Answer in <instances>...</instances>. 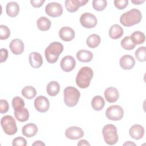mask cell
Returning a JSON list of instances; mask_svg holds the SVG:
<instances>
[{
    "label": "cell",
    "instance_id": "cell-1",
    "mask_svg": "<svg viewBox=\"0 0 146 146\" xmlns=\"http://www.w3.org/2000/svg\"><path fill=\"white\" fill-rule=\"evenodd\" d=\"M142 19V14L137 9H132L123 13L120 17V22L125 27L138 24Z\"/></svg>",
    "mask_w": 146,
    "mask_h": 146
},
{
    "label": "cell",
    "instance_id": "cell-2",
    "mask_svg": "<svg viewBox=\"0 0 146 146\" xmlns=\"http://www.w3.org/2000/svg\"><path fill=\"white\" fill-rule=\"evenodd\" d=\"M93 70L89 67H83L81 68L76 76L75 82L76 85L80 88H86L90 84L93 77Z\"/></svg>",
    "mask_w": 146,
    "mask_h": 146
},
{
    "label": "cell",
    "instance_id": "cell-3",
    "mask_svg": "<svg viewBox=\"0 0 146 146\" xmlns=\"http://www.w3.org/2000/svg\"><path fill=\"white\" fill-rule=\"evenodd\" d=\"M63 51V44L58 42L51 43L44 50V55L46 60L50 63H55Z\"/></svg>",
    "mask_w": 146,
    "mask_h": 146
},
{
    "label": "cell",
    "instance_id": "cell-4",
    "mask_svg": "<svg viewBox=\"0 0 146 146\" xmlns=\"http://www.w3.org/2000/svg\"><path fill=\"white\" fill-rule=\"evenodd\" d=\"M64 102L65 104L70 107L75 106L80 96L79 91L74 87H67L63 91Z\"/></svg>",
    "mask_w": 146,
    "mask_h": 146
},
{
    "label": "cell",
    "instance_id": "cell-5",
    "mask_svg": "<svg viewBox=\"0 0 146 146\" xmlns=\"http://www.w3.org/2000/svg\"><path fill=\"white\" fill-rule=\"evenodd\" d=\"M104 141L108 145H114L118 141L117 128L115 125L108 124L104 125L102 129Z\"/></svg>",
    "mask_w": 146,
    "mask_h": 146
},
{
    "label": "cell",
    "instance_id": "cell-6",
    "mask_svg": "<svg viewBox=\"0 0 146 146\" xmlns=\"http://www.w3.org/2000/svg\"><path fill=\"white\" fill-rule=\"evenodd\" d=\"M1 125L4 132L8 135H13L17 132L15 120L10 115H5L1 120Z\"/></svg>",
    "mask_w": 146,
    "mask_h": 146
},
{
    "label": "cell",
    "instance_id": "cell-7",
    "mask_svg": "<svg viewBox=\"0 0 146 146\" xmlns=\"http://www.w3.org/2000/svg\"><path fill=\"white\" fill-rule=\"evenodd\" d=\"M124 115V111L119 105L111 106L107 108L106 111V117L111 120L117 121L121 120Z\"/></svg>",
    "mask_w": 146,
    "mask_h": 146
},
{
    "label": "cell",
    "instance_id": "cell-8",
    "mask_svg": "<svg viewBox=\"0 0 146 146\" xmlns=\"http://www.w3.org/2000/svg\"><path fill=\"white\" fill-rule=\"evenodd\" d=\"M97 18L90 13H84L80 17V23L82 26L87 29L94 28L97 24Z\"/></svg>",
    "mask_w": 146,
    "mask_h": 146
},
{
    "label": "cell",
    "instance_id": "cell-9",
    "mask_svg": "<svg viewBox=\"0 0 146 146\" xmlns=\"http://www.w3.org/2000/svg\"><path fill=\"white\" fill-rule=\"evenodd\" d=\"M45 12L50 17H58L63 13V7L62 5L58 2L48 3L45 7Z\"/></svg>",
    "mask_w": 146,
    "mask_h": 146
},
{
    "label": "cell",
    "instance_id": "cell-10",
    "mask_svg": "<svg viewBox=\"0 0 146 146\" xmlns=\"http://www.w3.org/2000/svg\"><path fill=\"white\" fill-rule=\"evenodd\" d=\"M34 107L38 112L42 113L46 112L50 107L49 100L44 96H38L34 100Z\"/></svg>",
    "mask_w": 146,
    "mask_h": 146
},
{
    "label": "cell",
    "instance_id": "cell-11",
    "mask_svg": "<svg viewBox=\"0 0 146 146\" xmlns=\"http://www.w3.org/2000/svg\"><path fill=\"white\" fill-rule=\"evenodd\" d=\"M65 136L71 140H77L84 136V132L80 127L72 126L67 128L65 131Z\"/></svg>",
    "mask_w": 146,
    "mask_h": 146
},
{
    "label": "cell",
    "instance_id": "cell-12",
    "mask_svg": "<svg viewBox=\"0 0 146 146\" xmlns=\"http://www.w3.org/2000/svg\"><path fill=\"white\" fill-rule=\"evenodd\" d=\"M60 66L62 70L64 72H70L74 70L76 66L75 59L72 56H66L62 59Z\"/></svg>",
    "mask_w": 146,
    "mask_h": 146
},
{
    "label": "cell",
    "instance_id": "cell-13",
    "mask_svg": "<svg viewBox=\"0 0 146 146\" xmlns=\"http://www.w3.org/2000/svg\"><path fill=\"white\" fill-rule=\"evenodd\" d=\"M88 0H66L64 4L67 10L70 13L76 11L80 6L85 5Z\"/></svg>",
    "mask_w": 146,
    "mask_h": 146
},
{
    "label": "cell",
    "instance_id": "cell-14",
    "mask_svg": "<svg viewBox=\"0 0 146 146\" xmlns=\"http://www.w3.org/2000/svg\"><path fill=\"white\" fill-rule=\"evenodd\" d=\"M75 31L70 27H62L59 31V36L61 39L65 42H70L75 37Z\"/></svg>",
    "mask_w": 146,
    "mask_h": 146
},
{
    "label": "cell",
    "instance_id": "cell-15",
    "mask_svg": "<svg viewBox=\"0 0 146 146\" xmlns=\"http://www.w3.org/2000/svg\"><path fill=\"white\" fill-rule=\"evenodd\" d=\"M9 47L11 51L14 55H20L24 51V43L22 40L15 38L13 39L9 44Z\"/></svg>",
    "mask_w": 146,
    "mask_h": 146
},
{
    "label": "cell",
    "instance_id": "cell-16",
    "mask_svg": "<svg viewBox=\"0 0 146 146\" xmlns=\"http://www.w3.org/2000/svg\"><path fill=\"white\" fill-rule=\"evenodd\" d=\"M119 64L123 70H131L135 64V60L131 55H124L120 59Z\"/></svg>",
    "mask_w": 146,
    "mask_h": 146
},
{
    "label": "cell",
    "instance_id": "cell-17",
    "mask_svg": "<svg viewBox=\"0 0 146 146\" xmlns=\"http://www.w3.org/2000/svg\"><path fill=\"white\" fill-rule=\"evenodd\" d=\"M104 95L106 100L109 103H114L117 101L119 98V92L117 88L112 87L107 88L104 92Z\"/></svg>",
    "mask_w": 146,
    "mask_h": 146
},
{
    "label": "cell",
    "instance_id": "cell-18",
    "mask_svg": "<svg viewBox=\"0 0 146 146\" xmlns=\"http://www.w3.org/2000/svg\"><path fill=\"white\" fill-rule=\"evenodd\" d=\"M14 116L15 118L21 122L27 121L29 118V112L28 110L23 106L14 108Z\"/></svg>",
    "mask_w": 146,
    "mask_h": 146
},
{
    "label": "cell",
    "instance_id": "cell-19",
    "mask_svg": "<svg viewBox=\"0 0 146 146\" xmlns=\"http://www.w3.org/2000/svg\"><path fill=\"white\" fill-rule=\"evenodd\" d=\"M129 133L132 138L135 140H139L144 135V128L140 124H134L129 128Z\"/></svg>",
    "mask_w": 146,
    "mask_h": 146
},
{
    "label": "cell",
    "instance_id": "cell-20",
    "mask_svg": "<svg viewBox=\"0 0 146 146\" xmlns=\"http://www.w3.org/2000/svg\"><path fill=\"white\" fill-rule=\"evenodd\" d=\"M29 63L30 66L34 68L40 67L43 64V58L40 53L37 52H32L29 55Z\"/></svg>",
    "mask_w": 146,
    "mask_h": 146
},
{
    "label": "cell",
    "instance_id": "cell-21",
    "mask_svg": "<svg viewBox=\"0 0 146 146\" xmlns=\"http://www.w3.org/2000/svg\"><path fill=\"white\" fill-rule=\"evenodd\" d=\"M38 127L34 123H29L25 125L22 129V134L27 137L34 136L38 132Z\"/></svg>",
    "mask_w": 146,
    "mask_h": 146
},
{
    "label": "cell",
    "instance_id": "cell-22",
    "mask_svg": "<svg viewBox=\"0 0 146 146\" xmlns=\"http://www.w3.org/2000/svg\"><path fill=\"white\" fill-rule=\"evenodd\" d=\"M6 11L8 16L15 17L19 13V6L15 2H9L6 5Z\"/></svg>",
    "mask_w": 146,
    "mask_h": 146
},
{
    "label": "cell",
    "instance_id": "cell-23",
    "mask_svg": "<svg viewBox=\"0 0 146 146\" xmlns=\"http://www.w3.org/2000/svg\"><path fill=\"white\" fill-rule=\"evenodd\" d=\"M76 56L79 61L86 63L92 60L93 58V54L88 50H80L76 52Z\"/></svg>",
    "mask_w": 146,
    "mask_h": 146
},
{
    "label": "cell",
    "instance_id": "cell-24",
    "mask_svg": "<svg viewBox=\"0 0 146 146\" xmlns=\"http://www.w3.org/2000/svg\"><path fill=\"white\" fill-rule=\"evenodd\" d=\"M124 31L123 28L119 25L115 24L111 26L109 30V35L113 39L120 38L123 34Z\"/></svg>",
    "mask_w": 146,
    "mask_h": 146
},
{
    "label": "cell",
    "instance_id": "cell-25",
    "mask_svg": "<svg viewBox=\"0 0 146 146\" xmlns=\"http://www.w3.org/2000/svg\"><path fill=\"white\" fill-rule=\"evenodd\" d=\"M38 29L42 31H47L50 29L51 23L49 19L46 17H41L39 18L36 22Z\"/></svg>",
    "mask_w": 146,
    "mask_h": 146
},
{
    "label": "cell",
    "instance_id": "cell-26",
    "mask_svg": "<svg viewBox=\"0 0 146 146\" xmlns=\"http://www.w3.org/2000/svg\"><path fill=\"white\" fill-rule=\"evenodd\" d=\"M105 105V100L104 98L100 96L96 95L94 96L91 100V106L95 111L102 110Z\"/></svg>",
    "mask_w": 146,
    "mask_h": 146
},
{
    "label": "cell",
    "instance_id": "cell-27",
    "mask_svg": "<svg viewBox=\"0 0 146 146\" xmlns=\"http://www.w3.org/2000/svg\"><path fill=\"white\" fill-rule=\"evenodd\" d=\"M60 91V85L56 81H51L47 86L46 91L50 96H56Z\"/></svg>",
    "mask_w": 146,
    "mask_h": 146
},
{
    "label": "cell",
    "instance_id": "cell-28",
    "mask_svg": "<svg viewBox=\"0 0 146 146\" xmlns=\"http://www.w3.org/2000/svg\"><path fill=\"white\" fill-rule=\"evenodd\" d=\"M101 39L99 35L92 34L90 35L86 40L87 46L90 48L97 47L100 43Z\"/></svg>",
    "mask_w": 146,
    "mask_h": 146
},
{
    "label": "cell",
    "instance_id": "cell-29",
    "mask_svg": "<svg viewBox=\"0 0 146 146\" xmlns=\"http://www.w3.org/2000/svg\"><path fill=\"white\" fill-rule=\"evenodd\" d=\"M130 38L135 44H140L143 43L145 40V34L140 31H136L132 33Z\"/></svg>",
    "mask_w": 146,
    "mask_h": 146
},
{
    "label": "cell",
    "instance_id": "cell-30",
    "mask_svg": "<svg viewBox=\"0 0 146 146\" xmlns=\"http://www.w3.org/2000/svg\"><path fill=\"white\" fill-rule=\"evenodd\" d=\"M22 95L27 99H32L36 95V91L34 87L31 86H27L23 88L21 91Z\"/></svg>",
    "mask_w": 146,
    "mask_h": 146
},
{
    "label": "cell",
    "instance_id": "cell-31",
    "mask_svg": "<svg viewBox=\"0 0 146 146\" xmlns=\"http://www.w3.org/2000/svg\"><path fill=\"white\" fill-rule=\"evenodd\" d=\"M120 44L121 47L127 50H131L133 49L136 46V44H135L131 40L130 36H127L124 37L121 40Z\"/></svg>",
    "mask_w": 146,
    "mask_h": 146
},
{
    "label": "cell",
    "instance_id": "cell-32",
    "mask_svg": "<svg viewBox=\"0 0 146 146\" xmlns=\"http://www.w3.org/2000/svg\"><path fill=\"white\" fill-rule=\"evenodd\" d=\"M136 59L139 62H145L146 60V48L142 46L139 47L135 53Z\"/></svg>",
    "mask_w": 146,
    "mask_h": 146
},
{
    "label": "cell",
    "instance_id": "cell-33",
    "mask_svg": "<svg viewBox=\"0 0 146 146\" xmlns=\"http://www.w3.org/2000/svg\"><path fill=\"white\" fill-rule=\"evenodd\" d=\"M107 5V2L106 0H94L92 1L93 8L98 11L104 10L106 7Z\"/></svg>",
    "mask_w": 146,
    "mask_h": 146
},
{
    "label": "cell",
    "instance_id": "cell-34",
    "mask_svg": "<svg viewBox=\"0 0 146 146\" xmlns=\"http://www.w3.org/2000/svg\"><path fill=\"white\" fill-rule=\"evenodd\" d=\"M0 39L1 40L7 39L10 35V30L7 26L4 25H0Z\"/></svg>",
    "mask_w": 146,
    "mask_h": 146
},
{
    "label": "cell",
    "instance_id": "cell-35",
    "mask_svg": "<svg viewBox=\"0 0 146 146\" xmlns=\"http://www.w3.org/2000/svg\"><path fill=\"white\" fill-rule=\"evenodd\" d=\"M25 103L24 100L19 96H15L12 99V107L13 108L20 106L25 107Z\"/></svg>",
    "mask_w": 146,
    "mask_h": 146
},
{
    "label": "cell",
    "instance_id": "cell-36",
    "mask_svg": "<svg viewBox=\"0 0 146 146\" xmlns=\"http://www.w3.org/2000/svg\"><path fill=\"white\" fill-rule=\"evenodd\" d=\"M12 145L14 146H26L27 145V141L23 137L19 136L13 139Z\"/></svg>",
    "mask_w": 146,
    "mask_h": 146
},
{
    "label": "cell",
    "instance_id": "cell-37",
    "mask_svg": "<svg viewBox=\"0 0 146 146\" xmlns=\"http://www.w3.org/2000/svg\"><path fill=\"white\" fill-rule=\"evenodd\" d=\"M113 3L116 8L119 10L124 9L128 4V0H115Z\"/></svg>",
    "mask_w": 146,
    "mask_h": 146
},
{
    "label": "cell",
    "instance_id": "cell-38",
    "mask_svg": "<svg viewBox=\"0 0 146 146\" xmlns=\"http://www.w3.org/2000/svg\"><path fill=\"white\" fill-rule=\"evenodd\" d=\"M9 109V105L6 100H0V112L1 113H5L8 111Z\"/></svg>",
    "mask_w": 146,
    "mask_h": 146
},
{
    "label": "cell",
    "instance_id": "cell-39",
    "mask_svg": "<svg viewBox=\"0 0 146 146\" xmlns=\"http://www.w3.org/2000/svg\"><path fill=\"white\" fill-rule=\"evenodd\" d=\"M1 62H5L8 57V51L6 48H1Z\"/></svg>",
    "mask_w": 146,
    "mask_h": 146
},
{
    "label": "cell",
    "instance_id": "cell-40",
    "mask_svg": "<svg viewBox=\"0 0 146 146\" xmlns=\"http://www.w3.org/2000/svg\"><path fill=\"white\" fill-rule=\"evenodd\" d=\"M44 0H31L30 3L34 7H40L44 2Z\"/></svg>",
    "mask_w": 146,
    "mask_h": 146
},
{
    "label": "cell",
    "instance_id": "cell-41",
    "mask_svg": "<svg viewBox=\"0 0 146 146\" xmlns=\"http://www.w3.org/2000/svg\"><path fill=\"white\" fill-rule=\"evenodd\" d=\"M78 145H90V143L86 140H80L78 143Z\"/></svg>",
    "mask_w": 146,
    "mask_h": 146
},
{
    "label": "cell",
    "instance_id": "cell-42",
    "mask_svg": "<svg viewBox=\"0 0 146 146\" xmlns=\"http://www.w3.org/2000/svg\"><path fill=\"white\" fill-rule=\"evenodd\" d=\"M32 145H33V146H34V145H35V146H40V145H45V144L43 143V142H42V141H40V140H38V141H35L33 144H32Z\"/></svg>",
    "mask_w": 146,
    "mask_h": 146
},
{
    "label": "cell",
    "instance_id": "cell-43",
    "mask_svg": "<svg viewBox=\"0 0 146 146\" xmlns=\"http://www.w3.org/2000/svg\"><path fill=\"white\" fill-rule=\"evenodd\" d=\"M132 3L135 5H140L145 2V0H131Z\"/></svg>",
    "mask_w": 146,
    "mask_h": 146
},
{
    "label": "cell",
    "instance_id": "cell-44",
    "mask_svg": "<svg viewBox=\"0 0 146 146\" xmlns=\"http://www.w3.org/2000/svg\"><path fill=\"white\" fill-rule=\"evenodd\" d=\"M136 145V144H135L134 143H133V142H132V141H127V142H125L124 144H123V145Z\"/></svg>",
    "mask_w": 146,
    "mask_h": 146
}]
</instances>
